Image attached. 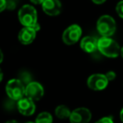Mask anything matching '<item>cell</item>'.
Instances as JSON below:
<instances>
[{
    "label": "cell",
    "mask_w": 123,
    "mask_h": 123,
    "mask_svg": "<svg viewBox=\"0 0 123 123\" xmlns=\"http://www.w3.org/2000/svg\"><path fill=\"white\" fill-rule=\"evenodd\" d=\"M98 50L105 56L110 58L117 57L121 53V47L115 40L102 36L98 40Z\"/></svg>",
    "instance_id": "6da1fadb"
},
{
    "label": "cell",
    "mask_w": 123,
    "mask_h": 123,
    "mask_svg": "<svg viewBox=\"0 0 123 123\" xmlns=\"http://www.w3.org/2000/svg\"><path fill=\"white\" fill-rule=\"evenodd\" d=\"M19 20L25 27H34L37 24V12L33 6L25 4L22 6L18 13Z\"/></svg>",
    "instance_id": "7a4b0ae2"
},
{
    "label": "cell",
    "mask_w": 123,
    "mask_h": 123,
    "mask_svg": "<svg viewBox=\"0 0 123 123\" xmlns=\"http://www.w3.org/2000/svg\"><path fill=\"white\" fill-rule=\"evenodd\" d=\"M97 31L104 37H111L115 34L116 24L115 19L110 15H102L97 21Z\"/></svg>",
    "instance_id": "3957f363"
},
{
    "label": "cell",
    "mask_w": 123,
    "mask_h": 123,
    "mask_svg": "<svg viewBox=\"0 0 123 123\" xmlns=\"http://www.w3.org/2000/svg\"><path fill=\"white\" fill-rule=\"evenodd\" d=\"M5 90L9 99L18 101L25 96V86L19 79H13L7 83Z\"/></svg>",
    "instance_id": "277c9868"
},
{
    "label": "cell",
    "mask_w": 123,
    "mask_h": 123,
    "mask_svg": "<svg viewBox=\"0 0 123 123\" xmlns=\"http://www.w3.org/2000/svg\"><path fill=\"white\" fill-rule=\"evenodd\" d=\"M82 36V29L78 25H72L64 31L62 34V41L66 45H74L79 41Z\"/></svg>",
    "instance_id": "5b68a950"
},
{
    "label": "cell",
    "mask_w": 123,
    "mask_h": 123,
    "mask_svg": "<svg viewBox=\"0 0 123 123\" xmlns=\"http://www.w3.org/2000/svg\"><path fill=\"white\" fill-rule=\"evenodd\" d=\"M108 83L109 81L105 77V74H94L89 77L87 80V85L92 90L100 91L107 87Z\"/></svg>",
    "instance_id": "8992f818"
},
{
    "label": "cell",
    "mask_w": 123,
    "mask_h": 123,
    "mask_svg": "<svg viewBox=\"0 0 123 123\" xmlns=\"http://www.w3.org/2000/svg\"><path fill=\"white\" fill-rule=\"evenodd\" d=\"M92 118L91 111L85 107H79L71 112L69 121L71 123H89Z\"/></svg>",
    "instance_id": "52a82bcc"
},
{
    "label": "cell",
    "mask_w": 123,
    "mask_h": 123,
    "mask_svg": "<svg viewBox=\"0 0 123 123\" xmlns=\"http://www.w3.org/2000/svg\"><path fill=\"white\" fill-rule=\"evenodd\" d=\"M25 95L32 100H39L44 95V89L40 83L32 81L25 86Z\"/></svg>",
    "instance_id": "ba28073f"
},
{
    "label": "cell",
    "mask_w": 123,
    "mask_h": 123,
    "mask_svg": "<svg viewBox=\"0 0 123 123\" xmlns=\"http://www.w3.org/2000/svg\"><path fill=\"white\" fill-rule=\"evenodd\" d=\"M17 109L23 116H30L36 111V105L34 100L25 96L17 101Z\"/></svg>",
    "instance_id": "9c48e42d"
},
{
    "label": "cell",
    "mask_w": 123,
    "mask_h": 123,
    "mask_svg": "<svg viewBox=\"0 0 123 123\" xmlns=\"http://www.w3.org/2000/svg\"><path fill=\"white\" fill-rule=\"evenodd\" d=\"M42 5V9L47 15L56 16L61 13L62 4L59 0H45Z\"/></svg>",
    "instance_id": "30bf717a"
},
{
    "label": "cell",
    "mask_w": 123,
    "mask_h": 123,
    "mask_svg": "<svg viewBox=\"0 0 123 123\" xmlns=\"http://www.w3.org/2000/svg\"><path fill=\"white\" fill-rule=\"evenodd\" d=\"M37 31L32 27H24L18 35L19 41L23 45H30L35 41Z\"/></svg>",
    "instance_id": "8fae6325"
},
{
    "label": "cell",
    "mask_w": 123,
    "mask_h": 123,
    "mask_svg": "<svg viewBox=\"0 0 123 123\" xmlns=\"http://www.w3.org/2000/svg\"><path fill=\"white\" fill-rule=\"evenodd\" d=\"M80 47L87 53H92L98 50V40L94 36H85L80 41Z\"/></svg>",
    "instance_id": "7c38bea8"
},
{
    "label": "cell",
    "mask_w": 123,
    "mask_h": 123,
    "mask_svg": "<svg viewBox=\"0 0 123 123\" xmlns=\"http://www.w3.org/2000/svg\"><path fill=\"white\" fill-rule=\"evenodd\" d=\"M71 112L72 111H70V109L68 106L64 105H58L55 110V114H56V117L62 120L68 119V118L70 117Z\"/></svg>",
    "instance_id": "4fadbf2b"
},
{
    "label": "cell",
    "mask_w": 123,
    "mask_h": 123,
    "mask_svg": "<svg viewBox=\"0 0 123 123\" xmlns=\"http://www.w3.org/2000/svg\"><path fill=\"white\" fill-rule=\"evenodd\" d=\"M53 119H52V116L50 114L49 112H44L40 113L37 116L36 119V123H52Z\"/></svg>",
    "instance_id": "5bb4252c"
},
{
    "label": "cell",
    "mask_w": 123,
    "mask_h": 123,
    "mask_svg": "<svg viewBox=\"0 0 123 123\" xmlns=\"http://www.w3.org/2000/svg\"><path fill=\"white\" fill-rule=\"evenodd\" d=\"M19 79L25 84V86L32 82V77L31 74L27 71H21L19 74Z\"/></svg>",
    "instance_id": "9a60e30c"
},
{
    "label": "cell",
    "mask_w": 123,
    "mask_h": 123,
    "mask_svg": "<svg viewBox=\"0 0 123 123\" xmlns=\"http://www.w3.org/2000/svg\"><path fill=\"white\" fill-rule=\"evenodd\" d=\"M116 11L118 15L123 19V0L122 1H120L117 4V5L116 7Z\"/></svg>",
    "instance_id": "2e32d148"
},
{
    "label": "cell",
    "mask_w": 123,
    "mask_h": 123,
    "mask_svg": "<svg viewBox=\"0 0 123 123\" xmlns=\"http://www.w3.org/2000/svg\"><path fill=\"white\" fill-rule=\"evenodd\" d=\"M94 123H114V121H113L112 116H105V117H102L101 119L98 120Z\"/></svg>",
    "instance_id": "e0dca14e"
},
{
    "label": "cell",
    "mask_w": 123,
    "mask_h": 123,
    "mask_svg": "<svg viewBox=\"0 0 123 123\" xmlns=\"http://www.w3.org/2000/svg\"><path fill=\"white\" fill-rule=\"evenodd\" d=\"M105 77L107 78L108 81H112L116 79V73L113 72V71H109V72H107L105 74Z\"/></svg>",
    "instance_id": "ac0fdd59"
},
{
    "label": "cell",
    "mask_w": 123,
    "mask_h": 123,
    "mask_svg": "<svg viewBox=\"0 0 123 123\" xmlns=\"http://www.w3.org/2000/svg\"><path fill=\"white\" fill-rule=\"evenodd\" d=\"M7 9V2L6 0H0V13Z\"/></svg>",
    "instance_id": "d6986e66"
},
{
    "label": "cell",
    "mask_w": 123,
    "mask_h": 123,
    "mask_svg": "<svg viewBox=\"0 0 123 123\" xmlns=\"http://www.w3.org/2000/svg\"><path fill=\"white\" fill-rule=\"evenodd\" d=\"M44 1H45V0H31V3H33L34 4H36V5H39V4H42Z\"/></svg>",
    "instance_id": "ffe728a7"
},
{
    "label": "cell",
    "mask_w": 123,
    "mask_h": 123,
    "mask_svg": "<svg viewBox=\"0 0 123 123\" xmlns=\"http://www.w3.org/2000/svg\"><path fill=\"white\" fill-rule=\"evenodd\" d=\"M106 0H92V2L96 4H102L105 2Z\"/></svg>",
    "instance_id": "44dd1931"
},
{
    "label": "cell",
    "mask_w": 123,
    "mask_h": 123,
    "mask_svg": "<svg viewBox=\"0 0 123 123\" xmlns=\"http://www.w3.org/2000/svg\"><path fill=\"white\" fill-rule=\"evenodd\" d=\"M3 60H4V54H3L2 50L0 49V63H2Z\"/></svg>",
    "instance_id": "7402d4cb"
},
{
    "label": "cell",
    "mask_w": 123,
    "mask_h": 123,
    "mask_svg": "<svg viewBox=\"0 0 123 123\" xmlns=\"http://www.w3.org/2000/svg\"><path fill=\"white\" fill-rule=\"evenodd\" d=\"M120 119H121V122L123 123V108L121 109V112H120Z\"/></svg>",
    "instance_id": "603a6c76"
},
{
    "label": "cell",
    "mask_w": 123,
    "mask_h": 123,
    "mask_svg": "<svg viewBox=\"0 0 123 123\" xmlns=\"http://www.w3.org/2000/svg\"><path fill=\"white\" fill-rule=\"evenodd\" d=\"M3 79H4V74H3V71H2V69L0 68V83L2 82Z\"/></svg>",
    "instance_id": "cb8c5ba5"
},
{
    "label": "cell",
    "mask_w": 123,
    "mask_h": 123,
    "mask_svg": "<svg viewBox=\"0 0 123 123\" xmlns=\"http://www.w3.org/2000/svg\"><path fill=\"white\" fill-rule=\"evenodd\" d=\"M5 123H19V122L17 121H15V120H10V121H6Z\"/></svg>",
    "instance_id": "d4e9b609"
},
{
    "label": "cell",
    "mask_w": 123,
    "mask_h": 123,
    "mask_svg": "<svg viewBox=\"0 0 123 123\" xmlns=\"http://www.w3.org/2000/svg\"><path fill=\"white\" fill-rule=\"evenodd\" d=\"M121 56H122V58H123V47L121 48Z\"/></svg>",
    "instance_id": "484cf974"
},
{
    "label": "cell",
    "mask_w": 123,
    "mask_h": 123,
    "mask_svg": "<svg viewBox=\"0 0 123 123\" xmlns=\"http://www.w3.org/2000/svg\"><path fill=\"white\" fill-rule=\"evenodd\" d=\"M25 123H36V122H34V121H27V122H25Z\"/></svg>",
    "instance_id": "4316f807"
}]
</instances>
